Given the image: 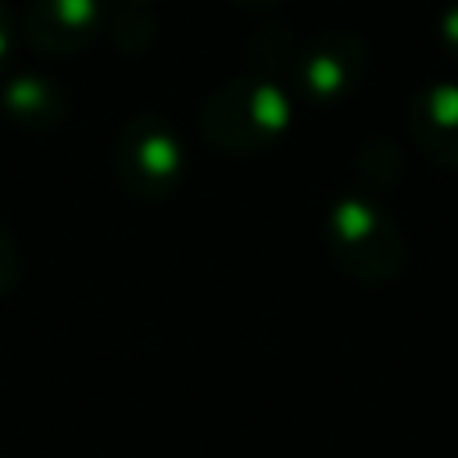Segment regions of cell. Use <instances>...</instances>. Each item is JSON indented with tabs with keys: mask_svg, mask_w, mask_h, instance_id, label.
Listing matches in <instances>:
<instances>
[{
	"mask_svg": "<svg viewBox=\"0 0 458 458\" xmlns=\"http://www.w3.org/2000/svg\"><path fill=\"white\" fill-rule=\"evenodd\" d=\"M243 7H258V11H265V7H276L279 0H240Z\"/></svg>",
	"mask_w": 458,
	"mask_h": 458,
	"instance_id": "11",
	"label": "cell"
},
{
	"mask_svg": "<svg viewBox=\"0 0 458 458\" xmlns=\"http://www.w3.org/2000/svg\"><path fill=\"white\" fill-rule=\"evenodd\" d=\"M11 54H14V18H11V7L0 0V72H7Z\"/></svg>",
	"mask_w": 458,
	"mask_h": 458,
	"instance_id": "9",
	"label": "cell"
},
{
	"mask_svg": "<svg viewBox=\"0 0 458 458\" xmlns=\"http://www.w3.org/2000/svg\"><path fill=\"white\" fill-rule=\"evenodd\" d=\"M200 136L225 154H250L290 125V93L265 72H243L222 82L197 111Z\"/></svg>",
	"mask_w": 458,
	"mask_h": 458,
	"instance_id": "1",
	"label": "cell"
},
{
	"mask_svg": "<svg viewBox=\"0 0 458 458\" xmlns=\"http://www.w3.org/2000/svg\"><path fill=\"white\" fill-rule=\"evenodd\" d=\"M408 129L429 161L458 168V86L440 82L411 97Z\"/></svg>",
	"mask_w": 458,
	"mask_h": 458,
	"instance_id": "6",
	"label": "cell"
},
{
	"mask_svg": "<svg viewBox=\"0 0 458 458\" xmlns=\"http://www.w3.org/2000/svg\"><path fill=\"white\" fill-rule=\"evenodd\" d=\"M440 32H444V43H447V50H454L458 54V4L444 14V21H440Z\"/></svg>",
	"mask_w": 458,
	"mask_h": 458,
	"instance_id": "10",
	"label": "cell"
},
{
	"mask_svg": "<svg viewBox=\"0 0 458 458\" xmlns=\"http://www.w3.org/2000/svg\"><path fill=\"white\" fill-rule=\"evenodd\" d=\"M326 240H329L333 261L344 272L369 283L390 279L404 258L397 225L361 197H344L333 204L326 222Z\"/></svg>",
	"mask_w": 458,
	"mask_h": 458,
	"instance_id": "2",
	"label": "cell"
},
{
	"mask_svg": "<svg viewBox=\"0 0 458 458\" xmlns=\"http://www.w3.org/2000/svg\"><path fill=\"white\" fill-rule=\"evenodd\" d=\"M114 179L143 200L168 197L182 179V147L157 114H136L114 140Z\"/></svg>",
	"mask_w": 458,
	"mask_h": 458,
	"instance_id": "3",
	"label": "cell"
},
{
	"mask_svg": "<svg viewBox=\"0 0 458 458\" xmlns=\"http://www.w3.org/2000/svg\"><path fill=\"white\" fill-rule=\"evenodd\" d=\"M100 18V0H29L25 36L43 54H75L93 43Z\"/></svg>",
	"mask_w": 458,
	"mask_h": 458,
	"instance_id": "5",
	"label": "cell"
},
{
	"mask_svg": "<svg viewBox=\"0 0 458 458\" xmlns=\"http://www.w3.org/2000/svg\"><path fill=\"white\" fill-rule=\"evenodd\" d=\"M0 104H4V111L11 114V122H18V125H25V129H50V125H57L61 114H64V97H61V89H57L50 79L29 75V72L11 75V79L4 82Z\"/></svg>",
	"mask_w": 458,
	"mask_h": 458,
	"instance_id": "7",
	"label": "cell"
},
{
	"mask_svg": "<svg viewBox=\"0 0 458 458\" xmlns=\"http://www.w3.org/2000/svg\"><path fill=\"white\" fill-rule=\"evenodd\" d=\"M14 279H18V247L7 236V229L0 225V297L14 286Z\"/></svg>",
	"mask_w": 458,
	"mask_h": 458,
	"instance_id": "8",
	"label": "cell"
},
{
	"mask_svg": "<svg viewBox=\"0 0 458 458\" xmlns=\"http://www.w3.org/2000/svg\"><path fill=\"white\" fill-rule=\"evenodd\" d=\"M369 68V50L351 32H326L290 50L286 79L297 97L311 104L347 100Z\"/></svg>",
	"mask_w": 458,
	"mask_h": 458,
	"instance_id": "4",
	"label": "cell"
}]
</instances>
